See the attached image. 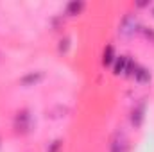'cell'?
Segmentation results:
<instances>
[{
    "instance_id": "cell-1",
    "label": "cell",
    "mask_w": 154,
    "mask_h": 152,
    "mask_svg": "<svg viewBox=\"0 0 154 152\" xmlns=\"http://www.w3.org/2000/svg\"><path fill=\"white\" fill-rule=\"evenodd\" d=\"M32 127H34V120H32V114L27 109H22V111L16 113V116H14V129H16V132L29 134L32 131Z\"/></svg>"
},
{
    "instance_id": "cell-2",
    "label": "cell",
    "mask_w": 154,
    "mask_h": 152,
    "mask_svg": "<svg viewBox=\"0 0 154 152\" xmlns=\"http://www.w3.org/2000/svg\"><path fill=\"white\" fill-rule=\"evenodd\" d=\"M140 29H142V25L138 23V20H136L133 14H127V16L122 20L118 32H120V36H124V38H133L136 32H140Z\"/></svg>"
},
{
    "instance_id": "cell-8",
    "label": "cell",
    "mask_w": 154,
    "mask_h": 152,
    "mask_svg": "<svg viewBox=\"0 0 154 152\" xmlns=\"http://www.w3.org/2000/svg\"><path fill=\"white\" fill-rule=\"evenodd\" d=\"M116 59L115 56V48H113V45H106V48H104V52H102V65L104 66H109V65H113Z\"/></svg>"
},
{
    "instance_id": "cell-7",
    "label": "cell",
    "mask_w": 154,
    "mask_h": 152,
    "mask_svg": "<svg viewBox=\"0 0 154 152\" xmlns=\"http://www.w3.org/2000/svg\"><path fill=\"white\" fill-rule=\"evenodd\" d=\"M127 149V140H125V136L124 134H116L115 140H113V143H111V150L109 152H125Z\"/></svg>"
},
{
    "instance_id": "cell-9",
    "label": "cell",
    "mask_w": 154,
    "mask_h": 152,
    "mask_svg": "<svg viewBox=\"0 0 154 152\" xmlns=\"http://www.w3.org/2000/svg\"><path fill=\"white\" fill-rule=\"evenodd\" d=\"M127 57H129V56H120V57L115 59V65H113V74H115V75H124L125 65H127Z\"/></svg>"
},
{
    "instance_id": "cell-3",
    "label": "cell",
    "mask_w": 154,
    "mask_h": 152,
    "mask_svg": "<svg viewBox=\"0 0 154 152\" xmlns=\"http://www.w3.org/2000/svg\"><path fill=\"white\" fill-rule=\"evenodd\" d=\"M143 118H145V102L142 100L140 104H136L131 111V123L134 127H140L143 123Z\"/></svg>"
},
{
    "instance_id": "cell-6",
    "label": "cell",
    "mask_w": 154,
    "mask_h": 152,
    "mask_svg": "<svg viewBox=\"0 0 154 152\" xmlns=\"http://www.w3.org/2000/svg\"><path fill=\"white\" fill-rule=\"evenodd\" d=\"M84 2L82 0H72V2H68L66 4V14L68 16H77V14H81L82 13V9H84Z\"/></svg>"
},
{
    "instance_id": "cell-13",
    "label": "cell",
    "mask_w": 154,
    "mask_h": 152,
    "mask_svg": "<svg viewBox=\"0 0 154 152\" xmlns=\"http://www.w3.org/2000/svg\"><path fill=\"white\" fill-rule=\"evenodd\" d=\"M149 4H151V2H138L136 5H138V7H145V5H149Z\"/></svg>"
},
{
    "instance_id": "cell-14",
    "label": "cell",
    "mask_w": 154,
    "mask_h": 152,
    "mask_svg": "<svg viewBox=\"0 0 154 152\" xmlns=\"http://www.w3.org/2000/svg\"><path fill=\"white\" fill-rule=\"evenodd\" d=\"M152 16H154V9H152Z\"/></svg>"
},
{
    "instance_id": "cell-4",
    "label": "cell",
    "mask_w": 154,
    "mask_h": 152,
    "mask_svg": "<svg viewBox=\"0 0 154 152\" xmlns=\"http://www.w3.org/2000/svg\"><path fill=\"white\" fill-rule=\"evenodd\" d=\"M43 79H45V74L43 72H29V74H25V75L20 79V84L25 86V88H31V86L39 84Z\"/></svg>"
},
{
    "instance_id": "cell-10",
    "label": "cell",
    "mask_w": 154,
    "mask_h": 152,
    "mask_svg": "<svg viewBox=\"0 0 154 152\" xmlns=\"http://www.w3.org/2000/svg\"><path fill=\"white\" fill-rule=\"evenodd\" d=\"M68 48H70V38H63L61 41H59L57 50H59L61 54H66V52H68Z\"/></svg>"
},
{
    "instance_id": "cell-11",
    "label": "cell",
    "mask_w": 154,
    "mask_h": 152,
    "mask_svg": "<svg viewBox=\"0 0 154 152\" xmlns=\"http://www.w3.org/2000/svg\"><path fill=\"white\" fill-rule=\"evenodd\" d=\"M61 147H63V141H61V140H54V141L48 145L47 152H59L61 150Z\"/></svg>"
},
{
    "instance_id": "cell-12",
    "label": "cell",
    "mask_w": 154,
    "mask_h": 152,
    "mask_svg": "<svg viewBox=\"0 0 154 152\" xmlns=\"http://www.w3.org/2000/svg\"><path fill=\"white\" fill-rule=\"evenodd\" d=\"M140 34H143L145 38H147L149 41H151V43H154V31H152V29H147V27H142V29H140Z\"/></svg>"
},
{
    "instance_id": "cell-5",
    "label": "cell",
    "mask_w": 154,
    "mask_h": 152,
    "mask_svg": "<svg viewBox=\"0 0 154 152\" xmlns=\"http://www.w3.org/2000/svg\"><path fill=\"white\" fill-rule=\"evenodd\" d=\"M134 81L138 82V84H149L151 82V72H149V68H145V66H136V70H134Z\"/></svg>"
}]
</instances>
